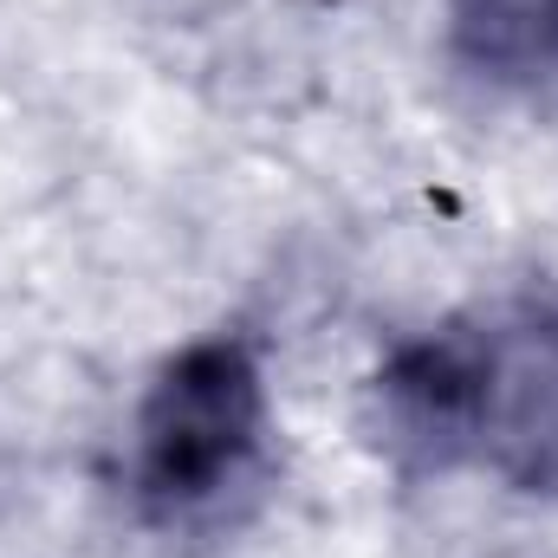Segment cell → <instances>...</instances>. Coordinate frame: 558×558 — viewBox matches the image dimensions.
Returning <instances> with one entry per match:
<instances>
[{"mask_svg": "<svg viewBox=\"0 0 558 558\" xmlns=\"http://www.w3.org/2000/svg\"><path fill=\"white\" fill-rule=\"evenodd\" d=\"M384 435L422 461L481 454L520 487L558 494V312L533 305L494 331H454L384 371Z\"/></svg>", "mask_w": 558, "mask_h": 558, "instance_id": "cell-1", "label": "cell"}, {"mask_svg": "<svg viewBox=\"0 0 558 558\" xmlns=\"http://www.w3.org/2000/svg\"><path fill=\"white\" fill-rule=\"evenodd\" d=\"M267 422L260 371L234 338H208L182 351L137 422V494L156 513H182L215 500L254 454Z\"/></svg>", "mask_w": 558, "mask_h": 558, "instance_id": "cell-2", "label": "cell"}, {"mask_svg": "<svg viewBox=\"0 0 558 558\" xmlns=\"http://www.w3.org/2000/svg\"><path fill=\"white\" fill-rule=\"evenodd\" d=\"M454 46L494 78L558 65V0H454Z\"/></svg>", "mask_w": 558, "mask_h": 558, "instance_id": "cell-3", "label": "cell"}]
</instances>
